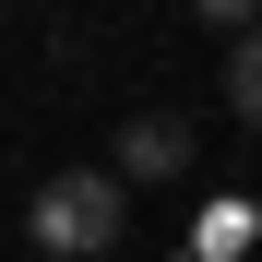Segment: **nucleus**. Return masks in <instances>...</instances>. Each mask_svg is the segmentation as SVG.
I'll return each mask as SVG.
<instances>
[{
	"label": "nucleus",
	"mask_w": 262,
	"mask_h": 262,
	"mask_svg": "<svg viewBox=\"0 0 262 262\" xmlns=\"http://www.w3.org/2000/svg\"><path fill=\"white\" fill-rule=\"evenodd\" d=\"M179 167H191V119L179 107H143L119 131V179H179Z\"/></svg>",
	"instance_id": "f03ea898"
},
{
	"label": "nucleus",
	"mask_w": 262,
	"mask_h": 262,
	"mask_svg": "<svg viewBox=\"0 0 262 262\" xmlns=\"http://www.w3.org/2000/svg\"><path fill=\"white\" fill-rule=\"evenodd\" d=\"M250 238H262V214H250V203H203V227H191V262H238Z\"/></svg>",
	"instance_id": "7ed1b4c3"
},
{
	"label": "nucleus",
	"mask_w": 262,
	"mask_h": 262,
	"mask_svg": "<svg viewBox=\"0 0 262 262\" xmlns=\"http://www.w3.org/2000/svg\"><path fill=\"white\" fill-rule=\"evenodd\" d=\"M119 179H107V167H72V179H48V191H36V214H24V227H36V250H48V262H96L107 238H119Z\"/></svg>",
	"instance_id": "f257e3e1"
},
{
	"label": "nucleus",
	"mask_w": 262,
	"mask_h": 262,
	"mask_svg": "<svg viewBox=\"0 0 262 262\" xmlns=\"http://www.w3.org/2000/svg\"><path fill=\"white\" fill-rule=\"evenodd\" d=\"M227 96H238V119H250V131H262V24H250V36H238V60H227Z\"/></svg>",
	"instance_id": "20e7f679"
},
{
	"label": "nucleus",
	"mask_w": 262,
	"mask_h": 262,
	"mask_svg": "<svg viewBox=\"0 0 262 262\" xmlns=\"http://www.w3.org/2000/svg\"><path fill=\"white\" fill-rule=\"evenodd\" d=\"M179 262H191V250H179Z\"/></svg>",
	"instance_id": "39448f33"
}]
</instances>
